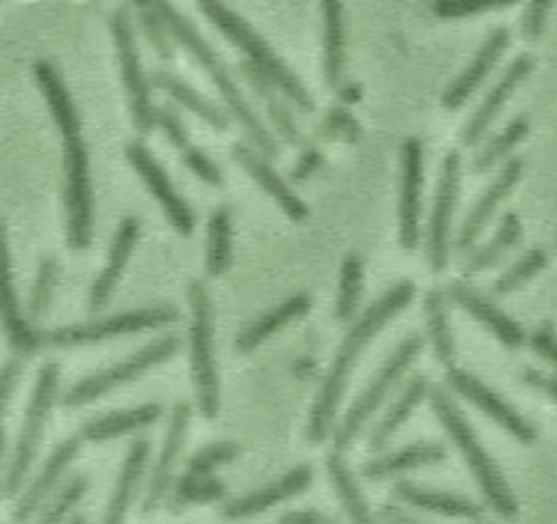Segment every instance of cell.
<instances>
[{"instance_id":"1","label":"cell","mask_w":557,"mask_h":524,"mask_svg":"<svg viewBox=\"0 0 557 524\" xmlns=\"http://www.w3.org/2000/svg\"><path fill=\"white\" fill-rule=\"evenodd\" d=\"M416 298V283L409 278H403L394 283L389 289H385L350 326L346 333L337 354L333 357V363L315 394L309 426H307V439L311 444H322L333 428L337 407L344 398L350 372L361 357L363 348L379 335V330L394 320L407 304H411Z\"/></svg>"},{"instance_id":"2","label":"cell","mask_w":557,"mask_h":524,"mask_svg":"<svg viewBox=\"0 0 557 524\" xmlns=\"http://www.w3.org/2000/svg\"><path fill=\"white\" fill-rule=\"evenodd\" d=\"M154 11L159 13V17L163 20V24L168 26L170 35L202 65V70L209 74V78L213 80V85L218 87L224 104L228 107L231 115L235 117V122H239L242 130L246 133V137L252 141L255 150H259L265 159H274L278 157V146L274 141V137L270 135V130L263 126V122L259 120V115L255 113L252 104L244 98L242 89L237 87L231 70L226 67V63L218 57V52L202 39V35L194 28V24L181 15V11L174 9V4L170 0H152Z\"/></svg>"},{"instance_id":"3","label":"cell","mask_w":557,"mask_h":524,"mask_svg":"<svg viewBox=\"0 0 557 524\" xmlns=\"http://www.w3.org/2000/svg\"><path fill=\"white\" fill-rule=\"evenodd\" d=\"M431 409L437 415L442 428L450 437V441L457 446L461 457L468 463V470L472 472L483 498L487 504L503 517H513L518 513V500L513 491L509 489L505 476L500 474L496 461L490 457V452L479 441L474 428L457 407V402L442 389H431Z\"/></svg>"},{"instance_id":"4","label":"cell","mask_w":557,"mask_h":524,"mask_svg":"<svg viewBox=\"0 0 557 524\" xmlns=\"http://www.w3.org/2000/svg\"><path fill=\"white\" fill-rule=\"evenodd\" d=\"M198 7L233 46L246 52L248 63H252L292 104H296L305 113L313 111V98L309 96L305 85L242 15L228 9L222 0H198Z\"/></svg>"},{"instance_id":"5","label":"cell","mask_w":557,"mask_h":524,"mask_svg":"<svg viewBox=\"0 0 557 524\" xmlns=\"http://www.w3.org/2000/svg\"><path fill=\"white\" fill-rule=\"evenodd\" d=\"M187 298L191 309L189 363L196 402L205 420H215L220 411V376L213 344V304L209 289L200 278L189 280Z\"/></svg>"},{"instance_id":"6","label":"cell","mask_w":557,"mask_h":524,"mask_svg":"<svg viewBox=\"0 0 557 524\" xmlns=\"http://www.w3.org/2000/svg\"><path fill=\"white\" fill-rule=\"evenodd\" d=\"M420 350H422L420 335H409L396 346V350L385 359V363L379 367L374 378L368 383V387L350 404V409L337 424L335 435H333L335 450H346L359 437V433L363 431L368 420L374 415V411L383 404V400L389 396V391L398 385V380L405 376V372L418 359Z\"/></svg>"},{"instance_id":"7","label":"cell","mask_w":557,"mask_h":524,"mask_svg":"<svg viewBox=\"0 0 557 524\" xmlns=\"http://www.w3.org/2000/svg\"><path fill=\"white\" fill-rule=\"evenodd\" d=\"M63 204L65 237L74 250H87L94 235V194L89 152L81 135L63 137Z\"/></svg>"},{"instance_id":"8","label":"cell","mask_w":557,"mask_h":524,"mask_svg":"<svg viewBox=\"0 0 557 524\" xmlns=\"http://www.w3.org/2000/svg\"><path fill=\"white\" fill-rule=\"evenodd\" d=\"M57 389H59V365L50 361L37 374V383L33 387L26 417L22 424V433L17 437L13 457L7 467V478H4V496L7 498H13L20 491V487L35 461L50 409L57 398Z\"/></svg>"},{"instance_id":"9","label":"cell","mask_w":557,"mask_h":524,"mask_svg":"<svg viewBox=\"0 0 557 524\" xmlns=\"http://www.w3.org/2000/svg\"><path fill=\"white\" fill-rule=\"evenodd\" d=\"M178 317H181V313L174 304H154V307L122 311V313L83 322V324L59 326L50 333H44V339H46V344H52L59 348H74V346L113 339L120 335H133V333L168 326V324L176 322Z\"/></svg>"},{"instance_id":"10","label":"cell","mask_w":557,"mask_h":524,"mask_svg":"<svg viewBox=\"0 0 557 524\" xmlns=\"http://www.w3.org/2000/svg\"><path fill=\"white\" fill-rule=\"evenodd\" d=\"M181 350V339L176 335H163L150 344H146L144 348H139L135 354H131L128 359L100 370L91 376L81 378L78 383H74L65 396H63V404L65 407H81L87 402L98 400L100 396L131 383L133 378L141 376L144 372H148L150 367L172 359L176 352Z\"/></svg>"},{"instance_id":"11","label":"cell","mask_w":557,"mask_h":524,"mask_svg":"<svg viewBox=\"0 0 557 524\" xmlns=\"http://www.w3.org/2000/svg\"><path fill=\"white\" fill-rule=\"evenodd\" d=\"M111 35L117 52V63H120V76L128 96V107L133 115L135 128L146 135L154 126V107L150 100V85L141 67L137 41H135V30H133V20L126 7H117L111 15Z\"/></svg>"},{"instance_id":"12","label":"cell","mask_w":557,"mask_h":524,"mask_svg":"<svg viewBox=\"0 0 557 524\" xmlns=\"http://www.w3.org/2000/svg\"><path fill=\"white\" fill-rule=\"evenodd\" d=\"M461 185V157L453 150L444 157L442 174L437 183V194L426 230V259L433 272H444L448 265L450 248V222Z\"/></svg>"},{"instance_id":"13","label":"cell","mask_w":557,"mask_h":524,"mask_svg":"<svg viewBox=\"0 0 557 524\" xmlns=\"http://www.w3.org/2000/svg\"><path fill=\"white\" fill-rule=\"evenodd\" d=\"M446 383L455 394H459L470 404L481 409L492 422H496L500 428H505L513 439H518L522 444L535 441L537 428L518 409H513L500 394H496L492 387H487L476 376L453 365L446 372Z\"/></svg>"},{"instance_id":"14","label":"cell","mask_w":557,"mask_h":524,"mask_svg":"<svg viewBox=\"0 0 557 524\" xmlns=\"http://www.w3.org/2000/svg\"><path fill=\"white\" fill-rule=\"evenodd\" d=\"M126 159L131 161V165L135 167L139 178L146 183L152 198L161 204V209L168 215L174 230L183 237H189L194 233L196 215H194L191 207L187 204V200L176 191L170 176L165 174L161 163L152 157V152L141 141H131L126 146Z\"/></svg>"},{"instance_id":"15","label":"cell","mask_w":557,"mask_h":524,"mask_svg":"<svg viewBox=\"0 0 557 524\" xmlns=\"http://www.w3.org/2000/svg\"><path fill=\"white\" fill-rule=\"evenodd\" d=\"M422 141L407 137L403 144V178L398 207V239L405 250H416L420 241V198H422Z\"/></svg>"},{"instance_id":"16","label":"cell","mask_w":557,"mask_h":524,"mask_svg":"<svg viewBox=\"0 0 557 524\" xmlns=\"http://www.w3.org/2000/svg\"><path fill=\"white\" fill-rule=\"evenodd\" d=\"M0 326L9 344L22 354H33L46 344L44 333L30 326L20 309V302L13 289L11 259H9V246H7L2 222H0Z\"/></svg>"},{"instance_id":"17","label":"cell","mask_w":557,"mask_h":524,"mask_svg":"<svg viewBox=\"0 0 557 524\" xmlns=\"http://www.w3.org/2000/svg\"><path fill=\"white\" fill-rule=\"evenodd\" d=\"M189 420H191V407L181 400L172 407V415H170V424H168V433L159 452V459L152 467L150 481H148V489L144 496V513L154 511L168 496L170 487H172V476H174V467L176 461L181 457V450L185 446V437H187V428H189Z\"/></svg>"},{"instance_id":"18","label":"cell","mask_w":557,"mask_h":524,"mask_svg":"<svg viewBox=\"0 0 557 524\" xmlns=\"http://www.w3.org/2000/svg\"><path fill=\"white\" fill-rule=\"evenodd\" d=\"M139 226L141 224L135 215H124L120 220V224L115 228V235L111 239L107 263L100 270V274L96 276V280L89 289V296H87V307H89L91 313H98L109 304V300H111V296H113V291H115V287L122 278V272L126 267V261H128V257H131V252H133V248L139 239Z\"/></svg>"},{"instance_id":"19","label":"cell","mask_w":557,"mask_h":524,"mask_svg":"<svg viewBox=\"0 0 557 524\" xmlns=\"http://www.w3.org/2000/svg\"><path fill=\"white\" fill-rule=\"evenodd\" d=\"M446 296L472 320L483 324L507 348H520L527 341L524 328L513 317H509L500 307H496L492 300H487L483 294L468 287L466 283H453Z\"/></svg>"},{"instance_id":"20","label":"cell","mask_w":557,"mask_h":524,"mask_svg":"<svg viewBox=\"0 0 557 524\" xmlns=\"http://www.w3.org/2000/svg\"><path fill=\"white\" fill-rule=\"evenodd\" d=\"M313 481V472L309 465H296L292 470H287V474H283L281 478L242 496L235 498L231 502H226L222 507V515L231 517V520H242V517H252L278 502H285L298 494H302L305 489H309Z\"/></svg>"},{"instance_id":"21","label":"cell","mask_w":557,"mask_h":524,"mask_svg":"<svg viewBox=\"0 0 557 524\" xmlns=\"http://www.w3.org/2000/svg\"><path fill=\"white\" fill-rule=\"evenodd\" d=\"M531 70H533V59L529 54H520L509 63V67L503 72L498 83L490 89V93L483 98V102L476 107L470 122L466 124L461 133V139L466 146H474L483 139L487 128L500 115L505 102L511 98L516 87L531 74Z\"/></svg>"},{"instance_id":"22","label":"cell","mask_w":557,"mask_h":524,"mask_svg":"<svg viewBox=\"0 0 557 524\" xmlns=\"http://www.w3.org/2000/svg\"><path fill=\"white\" fill-rule=\"evenodd\" d=\"M522 174V159L513 157L509 159L503 170L496 174V178L490 183V187L483 191V196L474 202L472 211L468 213L466 222L459 228V235L455 239V246L459 252H468L474 241L479 239V235L483 233V228L490 224V220L494 217L498 204L507 198V194L516 187V183L520 180Z\"/></svg>"},{"instance_id":"23","label":"cell","mask_w":557,"mask_h":524,"mask_svg":"<svg viewBox=\"0 0 557 524\" xmlns=\"http://www.w3.org/2000/svg\"><path fill=\"white\" fill-rule=\"evenodd\" d=\"M231 154L248 172V176L255 178L257 185L283 209L289 220L302 222L309 215L307 204L292 191V187L276 174V170L259 150H252L246 144H235L231 148Z\"/></svg>"},{"instance_id":"24","label":"cell","mask_w":557,"mask_h":524,"mask_svg":"<svg viewBox=\"0 0 557 524\" xmlns=\"http://www.w3.org/2000/svg\"><path fill=\"white\" fill-rule=\"evenodd\" d=\"M509 46V30L496 28L487 35V39L476 50L474 59L468 63V67L446 87L442 93V104L446 109H459L466 104V100L481 87V83L487 78V74L494 70L498 59L503 57L505 48Z\"/></svg>"},{"instance_id":"25","label":"cell","mask_w":557,"mask_h":524,"mask_svg":"<svg viewBox=\"0 0 557 524\" xmlns=\"http://www.w3.org/2000/svg\"><path fill=\"white\" fill-rule=\"evenodd\" d=\"M78 450H81V437H67L54 448V452L48 457V461L44 463L37 478L22 494V498L13 511L15 522H26L35 515V511L48 500L52 489L59 485L61 476L65 474V470L70 467V463L74 461Z\"/></svg>"},{"instance_id":"26","label":"cell","mask_w":557,"mask_h":524,"mask_svg":"<svg viewBox=\"0 0 557 524\" xmlns=\"http://www.w3.org/2000/svg\"><path fill=\"white\" fill-rule=\"evenodd\" d=\"M311 304H313V298H311L309 291H296V294L287 296V300L268 309L257 320H252L248 326H244L239 330L237 339H235V348L239 352H252L268 337L276 335L283 326H287V324L300 320L302 315H307Z\"/></svg>"},{"instance_id":"27","label":"cell","mask_w":557,"mask_h":524,"mask_svg":"<svg viewBox=\"0 0 557 524\" xmlns=\"http://www.w3.org/2000/svg\"><path fill=\"white\" fill-rule=\"evenodd\" d=\"M33 76L35 83L48 104V111L52 115L54 126L63 137H72L81 133V115L78 109L57 70V65L48 59H39L33 63Z\"/></svg>"},{"instance_id":"28","label":"cell","mask_w":557,"mask_h":524,"mask_svg":"<svg viewBox=\"0 0 557 524\" xmlns=\"http://www.w3.org/2000/svg\"><path fill=\"white\" fill-rule=\"evenodd\" d=\"M394 498H398L409 507L448 515V517H466V520L483 517V507L476 504L474 500L453 491H442V489L424 487L409 481H398L394 485Z\"/></svg>"},{"instance_id":"29","label":"cell","mask_w":557,"mask_h":524,"mask_svg":"<svg viewBox=\"0 0 557 524\" xmlns=\"http://www.w3.org/2000/svg\"><path fill=\"white\" fill-rule=\"evenodd\" d=\"M148 457H150V441L146 437L133 439V444L128 446L126 459L122 463L115 489L111 494V500H109V507H107V513H104V522L115 524V522H122L126 517V511H128L131 502L135 500L139 481L144 476Z\"/></svg>"},{"instance_id":"30","label":"cell","mask_w":557,"mask_h":524,"mask_svg":"<svg viewBox=\"0 0 557 524\" xmlns=\"http://www.w3.org/2000/svg\"><path fill=\"white\" fill-rule=\"evenodd\" d=\"M446 459V450L435 441H416L403 446L394 452H385L363 465V476L370 481L389 478L394 474H403L422 465H433Z\"/></svg>"},{"instance_id":"31","label":"cell","mask_w":557,"mask_h":524,"mask_svg":"<svg viewBox=\"0 0 557 524\" xmlns=\"http://www.w3.org/2000/svg\"><path fill=\"white\" fill-rule=\"evenodd\" d=\"M429 394V378L422 374H416L409 378V383L403 387V391L396 396V400L389 404V409L383 413V417L376 422L370 435V450L379 452L387 446V441L398 433V428L411 417L416 407L424 400Z\"/></svg>"},{"instance_id":"32","label":"cell","mask_w":557,"mask_h":524,"mask_svg":"<svg viewBox=\"0 0 557 524\" xmlns=\"http://www.w3.org/2000/svg\"><path fill=\"white\" fill-rule=\"evenodd\" d=\"M161 417V404L157 402H146L133 409L124 411H111L107 415L94 417L87 422L81 431V435L87 441H104V439H115L120 435H128L135 431H144L152 426Z\"/></svg>"},{"instance_id":"33","label":"cell","mask_w":557,"mask_h":524,"mask_svg":"<svg viewBox=\"0 0 557 524\" xmlns=\"http://www.w3.org/2000/svg\"><path fill=\"white\" fill-rule=\"evenodd\" d=\"M150 83L157 89L165 91L172 100H176L178 104L189 109L194 115H198L211 128H215V130L228 128V115L218 104L207 100L200 91H196L189 83H185L181 76L172 74L170 70H154L150 76Z\"/></svg>"},{"instance_id":"34","label":"cell","mask_w":557,"mask_h":524,"mask_svg":"<svg viewBox=\"0 0 557 524\" xmlns=\"http://www.w3.org/2000/svg\"><path fill=\"white\" fill-rule=\"evenodd\" d=\"M322 67L331 89L342 85L344 76V9L342 0H322Z\"/></svg>"},{"instance_id":"35","label":"cell","mask_w":557,"mask_h":524,"mask_svg":"<svg viewBox=\"0 0 557 524\" xmlns=\"http://www.w3.org/2000/svg\"><path fill=\"white\" fill-rule=\"evenodd\" d=\"M242 74L244 78L248 80V85L255 89V93L263 100L265 104V111L278 133V137L289 144V146H296L300 141V130H298V124L294 122V115L289 111V107L285 104V100L276 93V87L248 61H244L242 65Z\"/></svg>"},{"instance_id":"36","label":"cell","mask_w":557,"mask_h":524,"mask_svg":"<svg viewBox=\"0 0 557 524\" xmlns=\"http://www.w3.org/2000/svg\"><path fill=\"white\" fill-rule=\"evenodd\" d=\"M424 313H426V333L435 352V359L453 367L457 359V346L448 322V309H446V296L440 289H431L424 298Z\"/></svg>"},{"instance_id":"37","label":"cell","mask_w":557,"mask_h":524,"mask_svg":"<svg viewBox=\"0 0 557 524\" xmlns=\"http://www.w3.org/2000/svg\"><path fill=\"white\" fill-rule=\"evenodd\" d=\"M233 259V220L226 204L218 207L207 224L205 267L209 276H222Z\"/></svg>"},{"instance_id":"38","label":"cell","mask_w":557,"mask_h":524,"mask_svg":"<svg viewBox=\"0 0 557 524\" xmlns=\"http://www.w3.org/2000/svg\"><path fill=\"white\" fill-rule=\"evenodd\" d=\"M522 235V224L516 213H505L496 233L490 237L487 244H483L479 250L470 254V259L463 265V274H479L496 265L520 239Z\"/></svg>"},{"instance_id":"39","label":"cell","mask_w":557,"mask_h":524,"mask_svg":"<svg viewBox=\"0 0 557 524\" xmlns=\"http://www.w3.org/2000/svg\"><path fill=\"white\" fill-rule=\"evenodd\" d=\"M326 470H329V478L333 483L335 496L339 498L348 517L355 520V522H368L370 520V509L363 500V494L357 485L355 474L350 472L346 459L342 457V450H333L326 457Z\"/></svg>"},{"instance_id":"40","label":"cell","mask_w":557,"mask_h":524,"mask_svg":"<svg viewBox=\"0 0 557 524\" xmlns=\"http://www.w3.org/2000/svg\"><path fill=\"white\" fill-rule=\"evenodd\" d=\"M226 494V487L222 481L213 478L211 474H189L185 472L174 487L168 491V509L172 513L183 511L187 504H200V502H215L222 500Z\"/></svg>"},{"instance_id":"41","label":"cell","mask_w":557,"mask_h":524,"mask_svg":"<svg viewBox=\"0 0 557 524\" xmlns=\"http://www.w3.org/2000/svg\"><path fill=\"white\" fill-rule=\"evenodd\" d=\"M363 289V261L359 254L350 252L342 261L337 300H335V317L339 322H350L357 315L359 300Z\"/></svg>"},{"instance_id":"42","label":"cell","mask_w":557,"mask_h":524,"mask_svg":"<svg viewBox=\"0 0 557 524\" xmlns=\"http://www.w3.org/2000/svg\"><path fill=\"white\" fill-rule=\"evenodd\" d=\"M527 133H529V120L524 115L511 120L498 135H494L492 139H487L483 144V148L479 150L472 167L476 172H487L498 161H503L513 150V146H518L524 139Z\"/></svg>"},{"instance_id":"43","label":"cell","mask_w":557,"mask_h":524,"mask_svg":"<svg viewBox=\"0 0 557 524\" xmlns=\"http://www.w3.org/2000/svg\"><path fill=\"white\" fill-rule=\"evenodd\" d=\"M548 263V257L542 248H531L529 252H524L511 267H507L492 285V291L496 296H507L516 289H520L522 285H527L535 274H540Z\"/></svg>"},{"instance_id":"44","label":"cell","mask_w":557,"mask_h":524,"mask_svg":"<svg viewBox=\"0 0 557 524\" xmlns=\"http://www.w3.org/2000/svg\"><path fill=\"white\" fill-rule=\"evenodd\" d=\"M57 280H59V263L54 257H44L39 261L37 274H35V283L30 287L28 294V304H26V313L30 320H41L50 304H52V296L57 289Z\"/></svg>"},{"instance_id":"45","label":"cell","mask_w":557,"mask_h":524,"mask_svg":"<svg viewBox=\"0 0 557 524\" xmlns=\"http://www.w3.org/2000/svg\"><path fill=\"white\" fill-rule=\"evenodd\" d=\"M89 489V478L85 474H74L70 481H65V485L57 491V496L46 504V509L41 511V522H61L70 509L87 494Z\"/></svg>"},{"instance_id":"46","label":"cell","mask_w":557,"mask_h":524,"mask_svg":"<svg viewBox=\"0 0 557 524\" xmlns=\"http://www.w3.org/2000/svg\"><path fill=\"white\" fill-rule=\"evenodd\" d=\"M137 17H139V26H141V30H144L148 43H150L152 50L157 52V57H159L161 61H172V59H174L172 35H170L168 26L163 24V20L159 17V13L154 11L152 0H150V7L137 11Z\"/></svg>"},{"instance_id":"47","label":"cell","mask_w":557,"mask_h":524,"mask_svg":"<svg viewBox=\"0 0 557 524\" xmlns=\"http://www.w3.org/2000/svg\"><path fill=\"white\" fill-rule=\"evenodd\" d=\"M237 454H239V446L235 441H213V444L200 448L187 461V472L189 474H211L215 467L231 463Z\"/></svg>"},{"instance_id":"48","label":"cell","mask_w":557,"mask_h":524,"mask_svg":"<svg viewBox=\"0 0 557 524\" xmlns=\"http://www.w3.org/2000/svg\"><path fill=\"white\" fill-rule=\"evenodd\" d=\"M518 0H433V13L442 20H459L494 9H505Z\"/></svg>"},{"instance_id":"49","label":"cell","mask_w":557,"mask_h":524,"mask_svg":"<svg viewBox=\"0 0 557 524\" xmlns=\"http://www.w3.org/2000/svg\"><path fill=\"white\" fill-rule=\"evenodd\" d=\"M154 124L161 128V133L165 135V139L183 150L187 144H189V133H187V126L183 122V117L178 115V111L172 107V104H159L154 109Z\"/></svg>"},{"instance_id":"50","label":"cell","mask_w":557,"mask_h":524,"mask_svg":"<svg viewBox=\"0 0 557 524\" xmlns=\"http://www.w3.org/2000/svg\"><path fill=\"white\" fill-rule=\"evenodd\" d=\"M181 159H183V163H185L200 180H205L207 185H213V187L222 185V172H220V167H218V165L211 161V157H209L207 152H202L200 148L187 144V146L181 150Z\"/></svg>"},{"instance_id":"51","label":"cell","mask_w":557,"mask_h":524,"mask_svg":"<svg viewBox=\"0 0 557 524\" xmlns=\"http://www.w3.org/2000/svg\"><path fill=\"white\" fill-rule=\"evenodd\" d=\"M22 361L17 357L9 359L2 367H0V424H2V417L9 409V402H11V396L22 378Z\"/></svg>"},{"instance_id":"52","label":"cell","mask_w":557,"mask_h":524,"mask_svg":"<svg viewBox=\"0 0 557 524\" xmlns=\"http://www.w3.org/2000/svg\"><path fill=\"white\" fill-rule=\"evenodd\" d=\"M531 348L557 367V330L553 324H542L531 335Z\"/></svg>"},{"instance_id":"53","label":"cell","mask_w":557,"mask_h":524,"mask_svg":"<svg viewBox=\"0 0 557 524\" xmlns=\"http://www.w3.org/2000/svg\"><path fill=\"white\" fill-rule=\"evenodd\" d=\"M550 4H553V0H529L524 22H522L524 37L535 39L542 33V28L546 24V17H548V11H550Z\"/></svg>"},{"instance_id":"54","label":"cell","mask_w":557,"mask_h":524,"mask_svg":"<svg viewBox=\"0 0 557 524\" xmlns=\"http://www.w3.org/2000/svg\"><path fill=\"white\" fill-rule=\"evenodd\" d=\"M522 378H524L527 385L544 391L546 396H550L557 402V378L555 376H548V374L537 372V370H524Z\"/></svg>"},{"instance_id":"55","label":"cell","mask_w":557,"mask_h":524,"mask_svg":"<svg viewBox=\"0 0 557 524\" xmlns=\"http://www.w3.org/2000/svg\"><path fill=\"white\" fill-rule=\"evenodd\" d=\"M320 163H322V154H320L318 150H313V148L305 150V152L300 154L296 167H294V180H305V178H309V176L318 170Z\"/></svg>"},{"instance_id":"56","label":"cell","mask_w":557,"mask_h":524,"mask_svg":"<svg viewBox=\"0 0 557 524\" xmlns=\"http://www.w3.org/2000/svg\"><path fill=\"white\" fill-rule=\"evenodd\" d=\"M283 522H322V515L313 513V511H296V513H287L281 517Z\"/></svg>"},{"instance_id":"57","label":"cell","mask_w":557,"mask_h":524,"mask_svg":"<svg viewBox=\"0 0 557 524\" xmlns=\"http://www.w3.org/2000/svg\"><path fill=\"white\" fill-rule=\"evenodd\" d=\"M4 446H7V435H4V428L0 424V465H2V454H4Z\"/></svg>"},{"instance_id":"58","label":"cell","mask_w":557,"mask_h":524,"mask_svg":"<svg viewBox=\"0 0 557 524\" xmlns=\"http://www.w3.org/2000/svg\"><path fill=\"white\" fill-rule=\"evenodd\" d=\"M133 4H135V9L139 11V9H146V7H150V0H131Z\"/></svg>"},{"instance_id":"59","label":"cell","mask_w":557,"mask_h":524,"mask_svg":"<svg viewBox=\"0 0 557 524\" xmlns=\"http://www.w3.org/2000/svg\"><path fill=\"white\" fill-rule=\"evenodd\" d=\"M70 522H76V524H78V522H85V517H83V515H70Z\"/></svg>"}]
</instances>
